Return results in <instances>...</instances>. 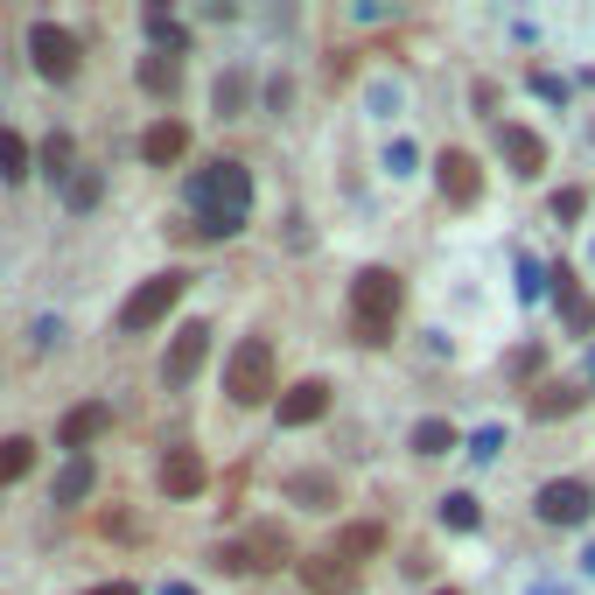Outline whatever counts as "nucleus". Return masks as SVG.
Returning <instances> with one entry per match:
<instances>
[{
	"label": "nucleus",
	"instance_id": "obj_30",
	"mask_svg": "<svg viewBox=\"0 0 595 595\" xmlns=\"http://www.w3.org/2000/svg\"><path fill=\"white\" fill-rule=\"evenodd\" d=\"M414 162H420L414 141H393V147H386V168H393V176H414Z\"/></svg>",
	"mask_w": 595,
	"mask_h": 595
},
{
	"label": "nucleus",
	"instance_id": "obj_7",
	"mask_svg": "<svg viewBox=\"0 0 595 595\" xmlns=\"http://www.w3.org/2000/svg\"><path fill=\"white\" fill-rule=\"evenodd\" d=\"M203 357H210V330L203 322H183L176 343H168V357H162V386H197V372H203Z\"/></svg>",
	"mask_w": 595,
	"mask_h": 595
},
{
	"label": "nucleus",
	"instance_id": "obj_28",
	"mask_svg": "<svg viewBox=\"0 0 595 595\" xmlns=\"http://www.w3.org/2000/svg\"><path fill=\"white\" fill-rule=\"evenodd\" d=\"M70 162H78L70 133H49V141H43V176H56V183H64V176H70Z\"/></svg>",
	"mask_w": 595,
	"mask_h": 595
},
{
	"label": "nucleus",
	"instance_id": "obj_6",
	"mask_svg": "<svg viewBox=\"0 0 595 595\" xmlns=\"http://www.w3.org/2000/svg\"><path fill=\"white\" fill-rule=\"evenodd\" d=\"M29 56H35V70H43V78L49 85H70V78H78V35H70V29H56V22H35L29 29Z\"/></svg>",
	"mask_w": 595,
	"mask_h": 595
},
{
	"label": "nucleus",
	"instance_id": "obj_14",
	"mask_svg": "<svg viewBox=\"0 0 595 595\" xmlns=\"http://www.w3.org/2000/svg\"><path fill=\"white\" fill-rule=\"evenodd\" d=\"M553 295H561V316H568V330H574V337H595V295H588V287L568 274V266L553 274Z\"/></svg>",
	"mask_w": 595,
	"mask_h": 595
},
{
	"label": "nucleus",
	"instance_id": "obj_2",
	"mask_svg": "<svg viewBox=\"0 0 595 595\" xmlns=\"http://www.w3.org/2000/svg\"><path fill=\"white\" fill-rule=\"evenodd\" d=\"M399 301H407V287H399L393 266H364V274L351 280V330H357L364 351H386V343H393Z\"/></svg>",
	"mask_w": 595,
	"mask_h": 595
},
{
	"label": "nucleus",
	"instance_id": "obj_31",
	"mask_svg": "<svg viewBox=\"0 0 595 595\" xmlns=\"http://www.w3.org/2000/svg\"><path fill=\"white\" fill-rule=\"evenodd\" d=\"M99 197H106L99 176H70V203H78V210H85V203H99Z\"/></svg>",
	"mask_w": 595,
	"mask_h": 595
},
{
	"label": "nucleus",
	"instance_id": "obj_34",
	"mask_svg": "<svg viewBox=\"0 0 595 595\" xmlns=\"http://www.w3.org/2000/svg\"><path fill=\"white\" fill-rule=\"evenodd\" d=\"M85 595H141L133 582H99V588H85Z\"/></svg>",
	"mask_w": 595,
	"mask_h": 595
},
{
	"label": "nucleus",
	"instance_id": "obj_10",
	"mask_svg": "<svg viewBox=\"0 0 595 595\" xmlns=\"http://www.w3.org/2000/svg\"><path fill=\"white\" fill-rule=\"evenodd\" d=\"M155 484H162V497H203L210 470H203V455H197V449H168V455H162V470H155Z\"/></svg>",
	"mask_w": 595,
	"mask_h": 595
},
{
	"label": "nucleus",
	"instance_id": "obj_19",
	"mask_svg": "<svg viewBox=\"0 0 595 595\" xmlns=\"http://www.w3.org/2000/svg\"><path fill=\"white\" fill-rule=\"evenodd\" d=\"M287 497H295V505H309V511H330L337 505V484H330V476H309V470H301V476H287Z\"/></svg>",
	"mask_w": 595,
	"mask_h": 595
},
{
	"label": "nucleus",
	"instance_id": "obj_9",
	"mask_svg": "<svg viewBox=\"0 0 595 595\" xmlns=\"http://www.w3.org/2000/svg\"><path fill=\"white\" fill-rule=\"evenodd\" d=\"M330 414V378H301V386H287L274 399V420L280 428H309V420Z\"/></svg>",
	"mask_w": 595,
	"mask_h": 595
},
{
	"label": "nucleus",
	"instance_id": "obj_24",
	"mask_svg": "<svg viewBox=\"0 0 595 595\" xmlns=\"http://www.w3.org/2000/svg\"><path fill=\"white\" fill-rule=\"evenodd\" d=\"M147 43H155L162 56H183V49H189V35L168 22V8H147Z\"/></svg>",
	"mask_w": 595,
	"mask_h": 595
},
{
	"label": "nucleus",
	"instance_id": "obj_4",
	"mask_svg": "<svg viewBox=\"0 0 595 595\" xmlns=\"http://www.w3.org/2000/svg\"><path fill=\"white\" fill-rule=\"evenodd\" d=\"M224 574H260V568H287L295 561V540H287V526H253L245 540H232V547H218L210 553Z\"/></svg>",
	"mask_w": 595,
	"mask_h": 595
},
{
	"label": "nucleus",
	"instance_id": "obj_15",
	"mask_svg": "<svg viewBox=\"0 0 595 595\" xmlns=\"http://www.w3.org/2000/svg\"><path fill=\"white\" fill-rule=\"evenodd\" d=\"M141 155L155 162V168H176L189 155V126L183 120H155V126H147V141H141Z\"/></svg>",
	"mask_w": 595,
	"mask_h": 595
},
{
	"label": "nucleus",
	"instance_id": "obj_12",
	"mask_svg": "<svg viewBox=\"0 0 595 595\" xmlns=\"http://www.w3.org/2000/svg\"><path fill=\"white\" fill-rule=\"evenodd\" d=\"M497 155H505L518 176H540V168H547V141L532 126H497Z\"/></svg>",
	"mask_w": 595,
	"mask_h": 595
},
{
	"label": "nucleus",
	"instance_id": "obj_32",
	"mask_svg": "<svg viewBox=\"0 0 595 595\" xmlns=\"http://www.w3.org/2000/svg\"><path fill=\"white\" fill-rule=\"evenodd\" d=\"M582 210H588L582 189H561V197H553V218H582Z\"/></svg>",
	"mask_w": 595,
	"mask_h": 595
},
{
	"label": "nucleus",
	"instance_id": "obj_23",
	"mask_svg": "<svg viewBox=\"0 0 595 595\" xmlns=\"http://www.w3.org/2000/svg\"><path fill=\"white\" fill-rule=\"evenodd\" d=\"M0 183H29V141L0 126Z\"/></svg>",
	"mask_w": 595,
	"mask_h": 595
},
{
	"label": "nucleus",
	"instance_id": "obj_20",
	"mask_svg": "<svg viewBox=\"0 0 595 595\" xmlns=\"http://www.w3.org/2000/svg\"><path fill=\"white\" fill-rule=\"evenodd\" d=\"M29 463H35V441H29V434H8V441H0V491L22 484Z\"/></svg>",
	"mask_w": 595,
	"mask_h": 595
},
{
	"label": "nucleus",
	"instance_id": "obj_25",
	"mask_svg": "<svg viewBox=\"0 0 595 595\" xmlns=\"http://www.w3.org/2000/svg\"><path fill=\"white\" fill-rule=\"evenodd\" d=\"M449 449H455L449 420H414V455H449Z\"/></svg>",
	"mask_w": 595,
	"mask_h": 595
},
{
	"label": "nucleus",
	"instance_id": "obj_26",
	"mask_svg": "<svg viewBox=\"0 0 595 595\" xmlns=\"http://www.w3.org/2000/svg\"><path fill=\"white\" fill-rule=\"evenodd\" d=\"M245 99H253V78H245V70H224V78H218V112H224V120H239Z\"/></svg>",
	"mask_w": 595,
	"mask_h": 595
},
{
	"label": "nucleus",
	"instance_id": "obj_35",
	"mask_svg": "<svg viewBox=\"0 0 595 595\" xmlns=\"http://www.w3.org/2000/svg\"><path fill=\"white\" fill-rule=\"evenodd\" d=\"M582 568H588V574H595V547H588V553H582Z\"/></svg>",
	"mask_w": 595,
	"mask_h": 595
},
{
	"label": "nucleus",
	"instance_id": "obj_13",
	"mask_svg": "<svg viewBox=\"0 0 595 595\" xmlns=\"http://www.w3.org/2000/svg\"><path fill=\"white\" fill-rule=\"evenodd\" d=\"M301 582H309V595H351L357 588V568L337 561V553H316V561H295Z\"/></svg>",
	"mask_w": 595,
	"mask_h": 595
},
{
	"label": "nucleus",
	"instance_id": "obj_22",
	"mask_svg": "<svg viewBox=\"0 0 595 595\" xmlns=\"http://www.w3.org/2000/svg\"><path fill=\"white\" fill-rule=\"evenodd\" d=\"M91 484H99V470H91L85 455H78V463H70L64 476H56V491H49V497H56V505H85V497H91Z\"/></svg>",
	"mask_w": 595,
	"mask_h": 595
},
{
	"label": "nucleus",
	"instance_id": "obj_1",
	"mask_svg": "<svg viewBox=\"0 0 595 595\" xmlns=\"http://www.w3.org/2000/svg\"><path fill=\"white\" fill-rule=\"evenodd\" d=\"M189 210H197L203 239H232L245 224V210H253V168L239 162H210L189 176Z\"/></svg>",
	"mask_w": 595,
	"mask_h": 595
},
{
	"label": "nucleus",
	"instance_id": "obj_33",
	"mask_svg": "<svg viewBox=\"0 0 595 595\" xmlns=\"http://www.w3.org/2000/svg\"><path fill=\"white\" fill-rule=\"evenodd\" d=\"M470 449H476V463H484V455H497V449H505V428H484V434L470 441Z\"/></svg>",
	"mask_w": 595,
	"mask_h": 595
},
{
	"label": "nucleus",
	"instance_id": "obj_16",
	"mask_svg": "<svg viewBox=\"0 0 595 595\" xmlns=\"http://www.w3.org/2000/svg\"><path fill=\"white\" fill-rule=\"evenodd\" d=\"M106 420H112V414L99 407V399H91V407H70V414H64V428H56V441H64V449H78V455H85L91 441L106 434Z\"/></svg>",
	"mask_w": 595,
	"mask_h": 595
},
{
	"label": "nucleus",
	"instance_id": "obj_17",
	"mask_svg": "<svg viewBox=\"0 0 595 595\" xmlns=\"http://www.w3.org/2000/svg\"><path fill=\"white\" fill-rule=\"evenodd\" d=\"M378 547H386V526H378V518H357V526H343V532H337V547H330V553L357 568V561H372Z\"/></svg>",
	"mask_w": 595,
	"mask_h": 595
},
{
	"label": "nucleus",
	"instance_id": "obj_21",
	"mask_svg": "<svg viewBox=\"0 0 595 595\" xmlns=\"http://www.w3.org/2000/svg\"><path fill=\"white\" fill-rule=\"evenodd\" d=\"M441 526H449V532H476V526H484V505H476L470 491H449V497H441Z\"/></svg>",
	"mask_w": 595,
	"mask_h": 595
},
{
	"label": "nucleus",
	"instance_id": "obj_36",
	"mask_svg": "<svg viewBox=\"0 0 595 595\" xmlns=\"http://www.w3.org/2000/svg\"><path fill=\"white\" fill-rule=\"evenodd\" d=\"M434 595H455V588H434Z\"/></svg>",
	"mask_w": 595,
	"mask_h": 595
},
{
	"label": "nucleus",
	"instance_id": "obj_8",
	"mask_svg": "<svg viewBox=\"0 0 595 595\" xmlns=\"http://www.w3.org/2000/svg\"><path fill=\"white\" fill-rule=\"evenodd\" d=\"M540 505V518L547 526H588V511H595V491L582 484V476H553V484L532 497Z\"/></svg>",
	"mask_w": 595,
	"mask_h": 595
},
{
	"label": "nucleus",
	"instance_id": "obj_29",
	"mask_svg": "<svg viewBox=\"0 0 595 595\" xmlns=\"http://www.w3.org/2000/svg\"><path fill=\"white\" fill-rule=\"evenodd\" d=\"M547 287H553V274H547V266H540V260H518V301H532V295H547Z\"/></svg>",
	"mask_w": 595,
	"mask_h": 595
},
{
	"label": "nucleus",
	"instance_id": "obj_27",
	"mask_svg": "<svg viewBox=\"0 0 595 595\" xmlns=\"http://www.w3.org/2000/svg\"><path fill=\"white\" fill-rule=\"evenodd\" d=\"M141 85H147V91H155V99H168V91H176V85H183V70H176V56H147V64H141Z\"/></svg>",
	"mask_w": 595,
	"mask_h": 595
},
{
	"label": "nucleus",
	"instance_id": "obj_11",
	"mask_svg": "<svg viewBox=\"0 0 595 595\" xmlns=\"http://www.w3.org/2000/svg\"><path fill=\"white\" fill-rule=\"evenodd\" d=\"M434 176H441V197H449V203H476V197H484V176H476V162L463 155V147H441Z\"/></svg>",
	"mask_w": 595,
	"mask_h": 595
},
{
	"label": "nucleus",
	"instance_id": "obj_18",
	"mask_svg": "<svg viewBox=\"0 0 595 595\" xmlns=\"http://www.w3.org/2000/svg\"><path fill=\"white\" fill-rule=\"evenodd\" d=\"M582 407H588V386H574V378L532 393V420H568V414H582Z\"/></svg>",
	"mask_w": 595,
	"mask_h": 595
},
{
	"label": "nucleus",
	"instance_id": "obj_3",
	"mask_svg": "<svg viewBox=\"0 0 595 595\" xmlns=\"http://www.w3.org/2000/svg\"><path fill=\"white\" fill-rule=\"evenodd\" d=\"M224 393L239 399V407H260V399H274V343L266 337H245L232 364H224Z\"/></svg>",
	"mask_w": 595,
	"mask_h": 595
},
{
	"label": "nucleus",
	"instance_id": "obj_5",
	"mask_svg": "<svg viewBox=\"0 0 595 595\" xmlns=\"http://www.w3.org/2000/svg\"><path fill=\"white\" fill-rule=\"evenodd\" d=\"M183 274H155V280H141V287H133V295H126V309H120V330L126 337H141V330H155V322L168 316V309H176V301H183Z\"/></svg>",
	"mask_w": 595,
	"mask_h": 595
}]
</instances>
